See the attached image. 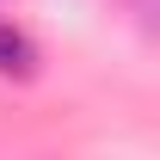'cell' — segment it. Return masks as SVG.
Segmentation results:
<instances>
[{"instance_id":"cell-1","label":"cell","mask_w":160,"mask_h":160,"mask_svg":"<svg viewBox=\"0 0 160 160\" xmlns=\"http://www.w3.org/2000/svg\"><path fill=\"white\" fill-rule=\"evenodd\" d=\"M0 74H12V80L37 74V43L25 31H12V25H0Z\"/></svg>"}]
</instances>
